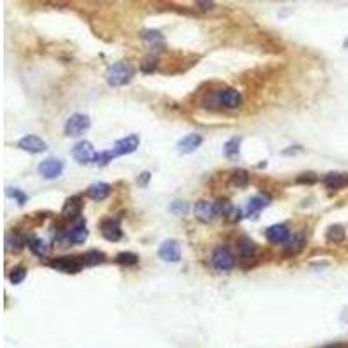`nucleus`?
I'll list each match as a JSON object with an SVG mask.
<instances>
[{
	"instance_id": "nucleus-1",
	"label": "nucleus",
	"mask_w": 348,
	"mask_h": 348,
	"mask_svg": "<svg viewBox=\"0 0 348 348\" xmlns=\"http://www.w3.org/2000/svg\"><path fill=\"white\" fill-rule=\"evenodd\" d=\"M107 82L114 87H122V85L129 84L134 77V66L127 61H118L114 63L110 68L107 70Z\"/></svg>"
},
{
	"instance_id": "nucleus-2",
	"label": "nucleus",
	"mask_w": 348,
	"mask_h": 348,
	"mask_svg": "<svg viewBox=\"0 0 348 348\" xmlns=\"http://www.w3.org/2000/svg\"><path fill=\"white\" fill-rule=\"evenodd\" d=\"M49 267L63 273H78L84 268L82 256H61L49 261Z\"/></svg>"
},
{
	"instance_id": "nucleus-3",
	"label": "nucleus",
	"mask_w": 348,
	"mask_h": 348,
	"mask_svg": "<svg viewBox=\"0 0 348 348\" xmlns=\"http://www.w3.org/2000/svg\"><path fill=\"white\" fill-rule=\"evenodd\" d=\"M91 127V118L84 114H74L66 120L65 124V134L70 138H77V136L84 134L87 129Z\"/></svg>"
},
{
	"instance_id": "nucleus-4",
	"label": "nucleus",
	"mask_w": 348,
	"mask_h": 348,
	"mask_svg": "<svg viewBox=\"0 0 348 348\" xmlns=\"http://www.w3.org/2000/svg\"><path fill=\"white\" fill-rule=\"evenodd\" d=\"M193 214L202 223H211V221H214L220 216L218 214L216 202H209V200H198L193 207Z\"/></svg>"
},
{
	"instance_id": "nucleus-5",
	"label": "nucleus",
	"mask_w": 348,
	"mask_h": 348,
	"mask_svg": "<svg viewBox=\"0 0 348 348\" xmlns=\"http://www.w3.org/2000/svg\"><path fill=\"white\" fill-rule=\"evenodd\" d=\"M213 267L218 271H230L235 267V256L228 247H218L213 253Z\"/></svg>"
},
{
	"instance_id": "nucleus-6",
	"label": "nucleus",
	"mask_w": 348,
	"mask_h": 348,
	"mask_svg": "<svg viewBox=\"0 0 348 348\" xmlns=\"http://www.w3.org/2000/svg\"><path fill=\"white\" fill-rule=\"evenodd\" d=\"M158 258L167 263H176V261L181 260V251H180V244L174 238H167L160 244L158 247Z\"/></svg>"
},
{
	"instance_id": "nucleus-7",
	"label": "nucleus",
	"mask_w": 348,
	"mask_h": 348,
	"mask_svg": "<svg viewBox=\"0 0 348 348\" xmlns=\"http://www.w3.org/2000/svg\"><path fill=\"white\" fill-rule=\"evenodd\" d=\"M242 103H244V98H242V92L237 91V89H223V91L218 94V105H221V107L225 108H230V110H233V108H240Z\"/></svg>"
},
{
	"instance_id": "nucleus-8",
	"label": "nucleus",
	"mask_w": 348,
	"mask_h": 348,
	"mask_svg": "<svg viewBox=\"0 0 348 348\" xmlns=\"http://www.w3.org/2000/svg\"><path fill=\"white\" fill-rule=\"evenodd\" d=\"M63 169H65V165L58 158H45L44 162L39 164V172L45 180H56V178H59L63 174Z\"/></svg>"
},
{
	"instance_id": "nucleus-9",
	"label": "nucleus",
	"mask_w": 348,
	"mask_h": 348,
	"mask_svg": "<svg viewBox=\"0 0 348 348\" xmlns=\"http://www.w3.org/2000/svg\"><path fill=\"white\" fill-rule=\"evenodd\" d=\"M18 148H21L23 152H28V154H42V152L47 150V143L44 139H40L39 136H23L18 141Z\"/></svg>"
},
{
	"instance_id": "nucleus-10",
	"label": "nucleus",
	"mask_w": 348,
	"mask_h": 348,
	"mask_svg": "<svg viewBox=\"0 0 348 348\" xmlns=\"http://www.w3.org/2000/svg\"><path fill=\"white\" fill-rule=\"evenodd\" d=\"M72 155H74V158L78 164H84V165L94 162V158H96L94 147H92V143H89V141H80V143L75 145L74 150H72Z\"/></svg>"
},
{
	"instance_id": "nucleus-11",
	"label": "nucleus",
	"mask_w": 348,
	"mask_h": 348,
	"mask_svg": "<svg viewBox=\"0 0 348 348\" xmlns=\"http://www.w3.org/2000/svg\"><path fill=\"white\" fill-rule=\"evenodd\" d=\"M139 147V136L138 134H129L125 138L118 139L115 141L114 145V152L117 154V157L120 155H129V154H134Z\"/></svg>"
},
{
	"instance_id": "nucleus-12",
	"label": "nucleus",
	"mask_w": 348,
	"mask_h": 348,
	"mask_svg": "<svg viewBox=\"0 0 348 348\" xmlns=\"http://www.w3.org/2000/svg\"><path fill=\"white\" fill-rule=\"evenodd\" d=\"M268 205H270V197H268V195H254V197H251L249 202H247L246 216L253 218V220H258L260 213L265 207H268Z\"/></svg>"
},
{
	"instance_id": "nucleus-13",
	"label": "nucleus",
	"mask_w": 348,
	"mask_h": 348,
	"mask_svg": "<svg viewBox=\"0 0 348 348\" xmlns=\"http://www.w3.org/2000/svg\"><path fill=\"white\" fill-rule=\"evenodd\" d=\"M265 235L271 244H286L291 238V232L286 225H271L270 228H267Z\"/></svg>"
},
{
	"instance_id": "nucleus-14",
	"label": "nucleus",
	"mask_w": 348,
	"mask_h": 348,
	"mask_svg": "<svg viewBox=\"0 0 348 348\" xmlns=\"http://www.w3.org/2000/svg\"><path fill=\"white\" fill-rule=\"evenodd\" d=\"M82 205L84 204H82V198L78 197V195L66 198L65 205H63V209H61V216L65 218V220H75V218L80 216Z\"/></svg>"
},
{
	"instance_id": "nucleus-15",
	"label": "nucleus",
	"mask_w": 348,
	"mask_h": 348,
	"mask_svg": "<svg viewBox=\"0 0 348 348\" xmlns=\"http://www.w3.org/2000/svg\"><path fill=\"white\" fill-rule=\"evenodd\" d=\"M89 237V230H87V225H85V221H77V223L74 225V227L70 228V232L66 233V238H68L70 244H75V246H78V244H84L85 240H87Z\"/></svg>"
},
{
	"instance_id": "nucleus-16",
	"label": "nucleus",
	"mask_w": 348,
	"mask_h": 348,
	"mask_svg": "<svg viewBox=\"0 0 348 348\" xmlns=\"http://www.w3.org/2000/svg\"><path fill=\"white\" fill-rule=\"evenodd\" d=\"M101 235L108 242H117L122 238V228L117 220H105L101 223Z\"/></svg>"
},
{
	"instance_id": "nucleus-17",
	"label": "nucleus",
	"mask_w": 348,
	"mask_h": 348,
	"mask_svg": "<svg viewBox=\"0 0 348 348\" xmlns=\"http://www.w3.org/2000/svg\"><path fill=\"white\" fill-rule=\"evenodd\" d=\"M204 143V138H202L200 134H188L185 136V138H181L180 141H178V152H181V154H192V152L197 150L200 145Z\"/></svg>"
},
{
	"instance_id": "nucleus-18",
	"label": "nucleus",
	"mask_w": 348,
	"mask_h": 348,
	"mask_svg": "<svg viewBox=\"0 0 348 348\" xmlns=\"http://www.w3.org/2000/svg\"><path fill=\"white\" fill-rule=\"evenodd\" d=\"M322 183L329 190H340L348 185V174L347 172H329L322 178Z\"/></svg>"
},
{
	"instance_id": "nucleus-19",
	"label": "nucleus",
	"mask_w": 348,
	"mask_h": 348,
	"mask_svg": "<svg viewBox=\"0 0 348 348\" xmlns=\"http://www.w3.org/2000/svg\"><path fill=\"white\" fill-rule=\"evenodd\" d=\"M110 193H112V185L103 183V181L91 185V187L87 188V197H91L92 200H96V202H101V200H105V198H108Z\"/></svg>"
},
{
	"instance_id": "nucleus-20",
	"label": "nucleus",
	"mask_w": 348,
	"mask_h": 348,
	"mask_svg": "<svg viewBox=\"0 0 348 348\" xmlns=\"http://www.w3.org/2000/svg\"><path fill=\"white\" fill-rule=\"evenodd\" d=\"M238 251H240L242 261H249V260H253V258H256L258 246H256V242L251 240L249 237H242L240 240H238Z\"/></svg>"
},
{
	"instance_id": "nucleus-21",
	"label": "nucleus",
	"mask_w": 348,
	"mask_h": 348,
	"mask_svg": "<svg viewBox=\"0 0 348 348\" xmlns=\"http://www.w3.org/2000/svg\"><path fill=\"white\" fill-rule=\"evenodd\" d=\"M139 37H141V40H143L145 44L154 49L164 45V35H162L158 30H143V32L139 33Z\"/></svg>"
},
{
	"instance_id": "nucleus-22",
	"label": "nucleus",
	"mask_w": 348,
	"mask_h": 348,
	"mask_svg": "<svg viewBox=\"0 0 348 348\" xmlns=\"http://www.w3.org/2000/svg\"><path fill=\"white\" fill-rule=\"evenodd\" d=\"M28 247H30V251H32V253L35 254V256H39V258H45L49 254V251H51L49 244L40 237H30L28 238Z\"/></svg>"
},
{
	"instance_id": "nucleus-23",
	"label": "nucleus",
	"mask_w": 348,
	"mask_h": 348,
	"mask_svg": "<svg viewBox=\"0 0 348 348\" xmlns=\"http://www.w3.org/2000/svg\"><path fill=\"white\" fill-rule=\"evenodd\" d=\"M230 185L233 188H246L249 185V172L246 169H237L232 172L230 176Z\"/></svg>"
},
{
	"instance_id": "nucleus-24",
	"label": "nucleus",
	"mask_w": 348,
	"mask_h": 348,
	"mask_svg": "<svg viewBox=\"0 0 348 348\" xmlns=\"http://www.w3.org/2000/svg\"><path fill=\"white\" fill-rule=\"evenodd\" d=\"M5 242H7V251H11V253H19V251L28 244V238H25L19 233H9Z\"/></svg>"
},
{
	"instance_id": "nucleus-25",
	"label": "nucleus",
	"mask_w": 348,
	"mask_h": 348,
	"mask_svg": "<svg viewBox=\"0 0 348 348\" xmlns=\"http://www.w3.org/2000/svg\"><path fill=\"white\" fill-rule=\"evenodd\" d=\"M347 233H345V228L341 225H331L326 232V240L331 242V244H340V242L345 240Z\"/></svg>"
},
{
	"instance_id": "nucleus-26",
	"label": "nucleus",
	"mask_w": 348,
	"mask_h": 348,
	"mask_svg": "<svg viewBox=\"0 0 348 348\" xmlns=\"http://www.w3.org/2000/svg\"><path fill=\"white\" fill-rule=\"evenodd\" d=\"M105 253L98 249H91L85 254H82V261H84V267H96V265H101L105 261Z\"/></svg>"
},
{
	"instance_id": "nucleus-27",
	"label": "nucleus",
	"mask_w": 348,
	"mask_h": 348,
	"mask_svg": "<svg viewBox=\"0 0 348 348\" xmlns=\"http://www.w3.org/2000/svg\"><path fill=\"white\" fill-rule=\"evenodd\" d=\"M223 152L227 158H237L238 155H240V138L228 139L223 147Z\"/></svg>"
},
{
	"instance_id": "nucleus-28",
	"label": "nucleus",
	"mask_w": 348,
	"mask_h": 348,
	"mask_svg": "<svg viewBox=\"0 0 348 348\" xmlns=\"http://www.w3.org/2000/svg\"><path fill=\"white\" fill-rule=\"evenodd\" d=\"M303 246H305V237L301 233H298V235H293V237L289 238L286 249H287V253L296 254V253H300V251L303 249Z\"/></svg>"
},
{
	"instance_id": "nucleus-29",
	"label": "nucleus",
	"mask_w": 348,
	"mask_h": 348,
	"mask_svg": "<svg viewBox=\"0 0 348 348\" xmlns=\"http://www.w3.org/2000/svg\"><path fill=\"white\" fill-rule=\"evenodd\" d=\"M115 261H117L118 265H122V267H134V265H138L139 258H138V254H134V253H118Z\"/></svg>"
},
{
	"instance_id": "nucleus-30",
	"label": "nucleus",
	"mask_w": 348,
	"mask_h": 348,
	"mask_svg": "<svg viewBox=\"0 0 348 348\" xmlns=\"http://www.w3.org/2000/svg\"><path fill=\"white\" fill-rule=\"evenodd\" d=\"M157 66H158V59L155 56H147L143 59V63L139 65V68H141L143 74H154L155 70H157Z\"/></svg>"
},
{
	"instance_id": "nucleus-31",
	"label": "nucleus",
	"mask_w": 348,
	"mask_h": 348,
	"mask_svg": "<svg viewBox=\"0 0 348 348\" xmlns=\"http://www.w3.org/2000/svg\"><path fill=\"white\" fill-rule=\"evenodd\" d=\"M117 157V154H115L114 150H107V152H99V154H96V158H94V164L98 165H108L114 158Z\"/></svg>"
},
{
	"instance_id": "nucleus-32",
	"label": "nucleus",
	"mask_w": 348,
	"mask_h": 348,
	"mask_svg": "<svg viewBox=\"0 0 348 348\" xmlns=\"http://www.w3.org/2000/svg\"><path fill=\"white\" fill-rule=\"evenodd\" d=\"M9 278H11L12 284H21L23 280L26 278V268L25 267H16L14 270L11 271Z\"/></svg>"
},
{
	"instance_id": "nucleus-33",
	"label": "nucleus",
	"mask_w": 348,
	"mask_h": 348,
	"mask_svg": "<svg viewBox=\"0 0 348 348\" xmlns=\"http://www.w3.org/2000/svg\"><path fill=\"white\" fill-rule=\"evenodd\" d=\"M171 211H172L174 214H178V216H185V214L188 213V204H187V202H183V200L172 202Z\"/></svg>"
},
{
	"instance_id": "nucleus-34",
	"label": "nucleus",
	"mask_w": 348,
	"mask_h": 348,
	"mask_svg": "<svg viewBox=\"0 0 348 348\" xmlns=\"http://www.w3.org/2000/svg\"><path fill=\"white\" fill-rule=\"evenodd\" d=\"M7 193L11 195L12 198H16L19 205H23L26 202V195L23 193L21 190H18V188H7Z\"/></svg>"
},
{
	"instance_id": "nucleus-35",
	"label": "nucleus",
	"mask_w": 348,
	"mask_h": 348,
	"mask_svg": "<svg viewBox=\"0 0 348 348\" xmlns=\"http://www.w3.org/2000/svg\"><path fill=\"white\" fill-rule=\"evenodd\" d=\"M225 218H227V220L230 221V223H237V221H240V218H242V211H240L238 207H235V205H233V207H232L230 211H228V214H227Z\"/></svg>"
},
{
	"instance_id": "nucleus-36",
	"label": "nucleus",
	"mask_w": 348,
	"mask_h": 348,
	"mask_svg": "<svg viewBox=\"0 0 348 348\" xmlns=\"http://www.w3.org/2000/svg\"><path fill=\"white\" fill-rule=\"evenodd\" d=\"M319 180V178L313 174V172H303L301 176H298V183H308V185H311V183H315V181Z\"/></svg>"
},
{
	"instance_id": "nucleus-37",
	"label": "nucleus",
	"mask_w": 348,
	"mask_h": 348,
	"mask_svg": "<svg viewBox=\"0 0 348 348\" xmlns=\"http://www.w3.org/2000/svg\"><path fill=\"white\" fill-rule=\"evenodd\" d=\"M150 176H152V174L148 171L141 172V174H139V178H138V185H139V187H147L148 181H150Z\"/></svg>"
},
{
	"instance_id": "nucleus-38",
	"label": "nucleus",
	"mask_w": 348,
	"mask_h": 348,
	"mask_svg": "<svg viewBox=\"0 0 348 348\" xmlns=\"http://www.w3.org/2000/svg\"><path fill=\"white\" fill-rule=\"evenodd\" d=\"M197 5H200L204 11H209V9H213L214 7V4L213 2H197Z\"/></svg>"
},
{
	"instance_id": "nucleus-39",
	"label": "nucleus",
	"mask_w": 348,
	"mask_h": 348,
	"mask_svg": "<svg viewBox=\"0 0 348 348\" xmlns=\"http://www.w3.org/2000/svg\"><path fill=\"white\" fill-rule=\"evenodd\" d=\"M324 348H341V345H338V343H333V345H327V347H324Z\"/></svg>"
}]
</instances>
